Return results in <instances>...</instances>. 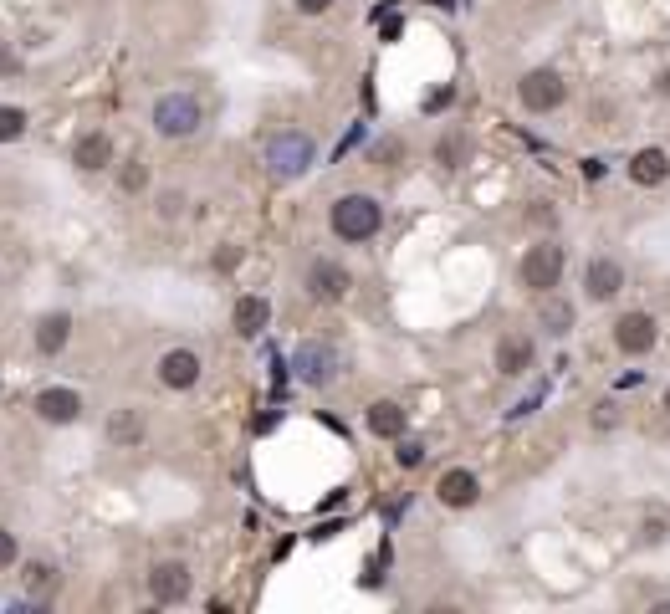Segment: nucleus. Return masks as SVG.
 I'll return each mask as SVG.
<instances>
[{"label":"nucleus","instance_id":"f257e3e1","mask_svg":"<svg viewBox=\"0 0 670 614\" xmlns=\"http://www.w3.org/2000/svg\"><path fill=\"white\" fill-rule=\"evenodd\" d=\"M328 226H333L338 241H374L379 226H384V205L374 195H343L328 210Z\"/></svg>","mask_w":670,"mask_h":614},{"label":"nucleus","instance_id":"f03ea898","mask_svg":"<svg viewBox=\"0 0 670 614\" xmlns=\"http://www.w3.org/2000/svg\"><path fill=\"white\" fill-rule=\"evenodd\" d=\"M563 267H568V256H563V246H558V241H532V246L522 251L517 277H522V287H527V292L548 297V292L563 282Z\"/></svg>","mask_w":670,"mask_h":614},{"label":"nucleus","instance_id":"7ed1b4c3","mask_svg":"<svg viewBox=\"0 0 670 614\" xmlns=\"http://www.w3.org/2000/svg\"><path fill=\"white\" fill-rule=\"evenodd\" d=\"M200 123H205V108H200V98H190V93H164V98L154 103V128H159L164 139H190Z\"/></svg>","mask_w":670,"mask_h":614},{"label":"nucleus","instance_id":"20e7f679","mask_svg":"<svg viewBox=\"0 0 670 614\" xmlns=\"http://www.w3.org/2000/svg\"><path fill=\"white\" fill-rule=\"evenodd\" d=\"M517 98H522L527 113H553V108H563V98H568V82H563V72H553V67H532V72L517 82Z\"/></svg>","mask_w":670,"mask_h":614},{"label":"nucleus","instance_id":"39448f33","mask_svg":"<svg viewBox=\"0 0 670 614\" xmlns=\"http://www.w3.org/2000/svg\"><path fill=\"white\" fill-rule=\"evenodd\" d=\"M655 343H660V323H655V313H624V318H614V348H619V354L645 359Z\"/></svg>","mask_w":670,"mask_h":614},{"label":"nucleus","instance_id":"423d86ee","mask_svg":"<svg viewBox=\"0 0 670 614\" xmlns=\"http://www.w3.org/2000/svg\"><path fill=\"white\" fill-rule=\"evenodd\" d=\"M266 164H272V174L292 180V174H302L312 164V139L307 134H277L272 144H266Z\"/></svg>","mask_w":670,"mask_h":614},{"label":"nucleus","instance_id":"0eeeda50","mask_svg":"<svg viewBox=\"0 0 670 614\" xmlns=\"http://www.w3.org/2000/svg\"><path fill=\"white\" fill-rule=\"evenodd\" d=\"M292 369H297V379L302 384H333V374H338V354L328 343H318V338H307L302 348H297V359H292Z\"/></svg>","mask_w":670,"mask_h":614},{"label":"nucleus","instance_id":"6e6552de","mask_svg":"<svg viewBox=\"0 0 670 614\" xmlns=\"http://www.w3.org/2000/svg\"><path fill=\"white\" fill-rule=\"evenodd\" d=\"M190 568L180 563V558H164V563H154L149 568V594L159 599V604H180V599H190Z\"/></svg>","mask_w":670,"mask_h":614},{"label":"nucleus","instance_id":"1a4fd4ad","mask_svg":"<svg viewBox=\"0 0 670 614\" xmlns=\"http://www.w3.org/2000/svg\"><path fill=\"white\" fill-rule=\"evenodd\" d=\"M619 287H624V267H619L614 256L584 261V297H589V302H614Z\"/></svg>","mask_w":670,"mask_h":614},{"label":"nucleus","instance_id":"9d476101","mask_svg":"<svg viewBox=\"0 0 670 614\" xmlns=\"http://www.w3.org/2000/svg\"><path fill=\"white\" fill-rule=\"evenodd\" d=\"M348 287H353V277L338 267V261H328V256H318L307 267V292L318 302H338V297H348Z\"/></svg>","mask_w":670,"mask_h":614},{"label":"nucleus","instance_id":"9b49d317","mask_svg":"<svg viewBox=\"0 0 670 614\" xmlns=\"http://www.w3.org/2000/svg\"><path fill=\"white\" fill-rule=\"evenodd\" d=\"M624 169H630V185H640V190H660V185L670 180V154H665V149H635Z\"/></svg>","mask_w":670,"mask_h":614},{"label":"nucleus","instance_id":"f8f14e48","mask_svg":"<svg viewBox=\"0 0 670 614\" xmlns=\"http://www.w3.org/2000/svg\"><path fill=\"white\" fill-rule=\"evenodd\" d=\"M532 364H538V343H532L527 333H507V338L497 343V369H502L507 379H522Z\"/></svg>","mask_w":670,"mask_h":614},{"label":"nucleus","instance_id":"ddd939ff","mask_svg":"<svg viewBox=\"0 0 670 614\" xmlns=\"http://www.w3.org/2000/svg\"><path fill=\"white\" fill-rule=\"evenodd\" d=\"M435 497L445 502V507H476V497H481V481L466 471V466H456V471H445L440 481H435Z\"/></svg>","mask_w":670,"mask_h":614},{"label":"nucleus","instance_id":"4468645a","mask_svg":"<svg viewBox=\"0 0 670 614\" xmlns=\"http://www.w3.org/2000/svg\"><path fill=\"white\" fill-rule=\"evenodd\" d=\"M36 415L47 425H72L82 415V394L77 389H41L36 394Z\"/></svg>","mask_w":670,"mask_h":614},{"label":"nucleus","instance_id":"2eb2a0df","mask_svg":"<svg viewBox=\"0 0 670 614\" xmlns=\"http://www.w3.org/2000/svg\"><path fill=\"white\" fill-rule=\"evenodd\" d=\"M159 379L169 389H195L200 384V354H190V348H169V354L159 359Z\"/></svg>","mask_w":670,"mask_h":614},{"label":"nucleus","instance_id":"dca6fc26","mask_svg":"<svg viewBox=\"0 0 670 614\" xmlns=\"http://www.w3.org/2000/svg\"><path fill=\"white\" fill-rule=\"evenodd\" d=\"M72 164L87 169V174L108 169V164H113V139H108V134H82V139L72 144Z\"/></svg>","mask_w":670,"mask_h":614},{"label":"nucleus","instance_id":"f3484780","mask_svg":"<svg viewBox=\"0 0 670 614\" xmlns=\"http://www.w3.org/2000/svg\"><path fill=\"white\" fill-rule=\"evenodd\" d=\"M67 338H72V318L67 313H47V318L36 323V354H47V359L62 354Z\"/></svg>","mask_w":670,"mask_h":614},{"label":"nucleus","instance_id":"a211bd4d","mask_svg":"<svg viewBox=\"0 0 670 614\" xmlns=\"http://www.w3.org/2000/svg\"><path fill=\"white\" fill-rule=\"evenodd\" d=\"M369 430L379 435V441H399V435H405V405L374 400V405H369Z\"/></svg>","mask_w":670,"mask_h":614},{"label":"nucleus","instance_id":"6ab92c4d","mask_svg":"<svg viewBox=\"0 0 670 614\" xmlns=\"http://www.w3.org/2000/svg\"><path fill=\"white\" fill-rule=\"evenodd\" d=\"M266 323H272V302H266V297H241L236 302V333L241 338H256Z\"/></svg>","mask_w":670,"mask_h":614},{"label":"nucleus","instance_id":"aec40b11","mask_svg":"<svg viewBox=\"0 0 670 614\" xmlns=\"http://www.w3.org/2000/svg\"><path fill=\"white\" fill-rule=\"evenodd\" d=\"M538 318H543L548 338H568V333H573V307H568L558 292H548V297H543V313H538Z\"/></svg>","mask_w":670,"mask_h":614},{"label":"nucleus","instance_id":"412c9836","mask_svg":"<svg viewBox=\"0 0 670 614\" xmlns=\"http://www.w3.org/2000/svg\"><path fill=\"white\" fill-rule=\"evenodd\" d=\"M108 435L118 446H139V435H144V420H139V410H118L113 420H108Z\"/></svg>","mask_w":670,"mask_h":614},{"label":"nucleus","instance_id":"4be33fe9","mask_svg":"<svg viewBox=\"0 0 670 614\" xmlns=\"http://www.w3.org/2000/svg\"><path fill=\"white\" fill-rule=\"evenodd\" d=\"M466 149H471V144H466L461 134H445V139L435 144V164H440V169H461V159H466Z\"/></svg>","mask_w":670,"mask_h":614},{"label":"nucleus","instance_id":"5701e85b","mask_svg":"<svg viewBox=\"0 0 670 614\" xmlns=\"http://www.w3.org/2000/svg\"><path fill=\"white\" fill-rule=\"evenodd\" d=\"M118 185H123L128 195H139V190L149 185V169H144V159H128V164H123V174H118Z\"/></svg>","mask_w":670,"mask_h":614},{"label":"nucleus","instance_id":"b1692460","mask_svg":"<svg viewBox=\"0 0 670 614\" xmlns=\"http://www.w3.org/2000/svg\"><path fill=\"white\" fill-rule=\"evenodd\" d=\"M26 134V113L21 108H0V144H11Z\"/></svg>","mask_w":670,"mask_h":614},{"label":"nucleus","instance_id":"393cba45","mask_svg":"<svg viewBox=\"0 0 670 614\" xmlns=\"http://www.w3.org/2000/svg\"><path fill=\"white\" fill-rule=\"evenodd\" d=\"M394 461L410 471V466H420V461H425V446H420V441H405V435H399V451H394Z\"/></svg>","mask_w":670,"mask_h":614},{"label":"nucleus","instance_id":"a878e982","mask_svg":"<svg viewBox=\"0 0 670 614\" xmlns=\"http://www.w3.org/2000/svg\"><path fill=\"white\" fill-rule=\"evenodd\" d=\"M26 589H31V594H47V589H52V568H47V563H31V568H26Z\"/></svg>","mask_w":670,"mask_h":614},{"label":"nucleus","instance_id":"bb28decb","mask_svg":"<svg viewBox=\"0 0 670 614\" xmlns=\"http://www.w3.org/2000/svg\"><path fill=\"white\" fill-rule=\"evenodd\" d=\"M665 538H670V517H650V522H645V533H640V543L655 548V543H665Z\"/></svg>","mask_w":670,"mask_h":614},{"label":"nucleus","instance_id":"cd10ccee","mask_svg":"<svg viewBox=\"0 0 670 614\" xmlns=\"http://www.w3.org/2000/svg\"><path fill=\"white\" fill-rule=\"evenodd\" d=\"M328 6H333V0H297V11H302V16H323Z\"/></svg>","mask_w":670,"mask_h":614},{"label":"nucleus","instance_id":"c85d7f7f","mask_svg":"<svg viewBox=\"0 0 670 614\" xmlns=\"http://www.w3.org/2000/svg\"><path fill=\"white\" fill-rule=\"evenodd\" d=\"M16 558V543H11V533H0V568H6Z\"/></svg>","mask_w":670,"mask_h":614},{"label":"nucleus","instance_id":"c756f323","mask_svg":"<svg viewBox=\"0 0 670 614\" xmlns=\"http://www.w3.org/2000/svg\"><path fill=\"white\" fill-rule=\"evenodd\" d=\"M21 62H16V52H6V47H0V77H11Z\"/></svg>","mask_w":670,"mask_h":614},{"label":"nucleus","instance_id":"7c9ffc66","mask_svg":"<svg viewBox=\"0 0 670 614\" xmlns=\"http://www.w3.org/2000/svg\"><path fill=\"white\" fill-rule=\"evenodd\" d=\"M532 221H538V226H553V221H558V215H553V205L543 210V200H538V210H532Z\"/></svg>","mask_w":670,"mask_h":614},{"label":"nucleus","instance_id":"2f4dec72","mask_svg":"<svg viewBox=\"0 0 670 614\" xmlns=\"http://www.w3.org/2000/svg\"><path fill=\"white\" fill-rule=\"evenodd\" d=\"M594 420H599V425H604V430H609V425H614V400H604V405H599V415H594Z\"/></svg>","mask_w":670,"mask_h":614},{"label":"nucleus","instance_id":"473e14b6","mask_svg":"<svg viewBox=\"0 0 670 614\" xmlns=\"http://www.w3.org/2000/svg\"><path fill=\"white\" fill-rule=\"evenodd\" d=\"M655 93H660V98H670V67H665V72L655 77Z\"/></svg>","mask_w":670,"mask_h":614},{"label":"nucleus","instance_id":"72a5a7b5","mask_svg":"<svg viewBox=\"0 0 670 614\" xmlns=\"http://www.w3.org/2000/svg\"><path fill=\"white\" fill-rule=\"evenodd\" d=\"M660 405H665V415H670V384H665V394H660Z\"/></svg>","mask_w":670,"mask_h":614}]
</instances>
